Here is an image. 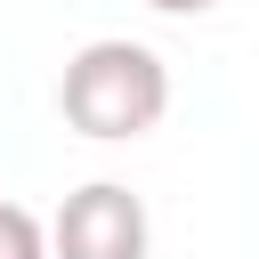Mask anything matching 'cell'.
Wrapping results in <instances>:
<instances>
[{
  "label": "cell",
  "instance_id": "7a4b0ae2",
  "mask_svg": "<svg viewBox=\"0 0 259 259\" xmlns=\"http://www.w3.org/2000/svg\"><path fill=\"white\" fill-rule=\"evenodd\" d=\"M154 227H146V202L121 186V178H89L57 202L49 219V259H146Z\"/></svg>",
  "mask_w": 259,
  "mask_h": 259
},
{
  "label": "cell",
  "instance_id": "3957f363",
  "mask_svg": "<svg viewBox=\"0 0 259 259\" xmlns=\"http://www.w3.org/2000/svg\"><path fill=\"white\" fill-rule=\"evenodd\" d=\"M0 259H49V227L24 202H0Z\"/></svg>",
  "mask_w": 259,
  "mask_h": 259
},
{
  "label": "cell",
  "instance_id": "6da1fadb",
  "mask_svg": "<svg viewBox=\"0 0 259 259\" xmlns=\"http://www.w3.org/2000/svg\"><path fill=\"white\" fill-rule=\"evenodd\" d=\"M57 113L81 138H105V146L146 138L170 113V65L146 40H89V49H73V65L57 81Z\"/></svg>",
  "mask_w": 259,
  "mask_h": 259
},
{
  "label": "cell",
  "instance_id": "277c9868",
  "mask_svg": "<svg viewBox=\"0 0 259 259\" xmlns=\"http://www.w3.org/2000/svg\"><path fill=\"white\" fill-rule=\"evenodd\" d=\"M146 8H162V16H202V8H219V0H146Z\"/></svg>",
  "mask_w": 259,
  "mask_h": 259
}]
</instances>
